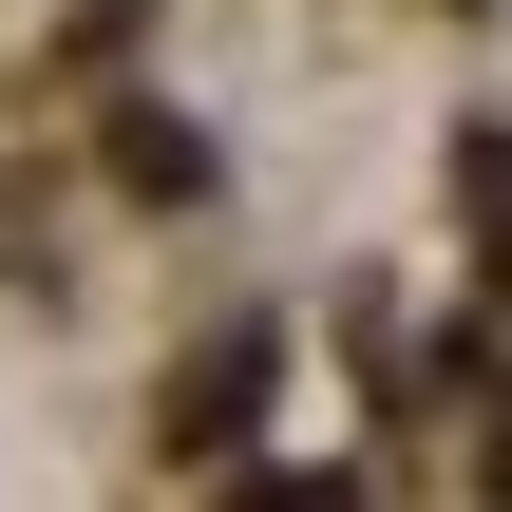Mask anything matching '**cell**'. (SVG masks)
<instances>
[{"label": "cell", "instance_id": "1", "mask_svg": "<svg viewBox=\"0 0 512 512\" xmlns=\"http://www.w3.org/2000/svg\"><path fill=\"white\" fill-rule=\"evenodd\" d=\"M247 399H266V342H209V361H190V399H171V418H190V456H209Z\"/></svg>", "mask_w": 512, "mask_h": 512}, {"label": "cell", "instance_id": "2", "mask_svg": "<svg viewBox=\"0 0 512 512\" xmlns=\"http://www.w3.org/2000/svg\"><path fill=\"white\" fill-rule=\"evenodd\" d=\"M456 190H475V247H494V285H512V133H475V152H456Z\"/></svg>", "mask_w": 512, "mask_h": 512}, {"label": "cell", "instance_id": "3", "mask_svg": "<svg viewBox=\"0 0 512 512\" xmlns=\"http://www.w3.org/2000/svg\"><path fill=\"white\" fill-rule=\"evenodd\" d=\"M285 512H342V494H285Z\"/></svg>", "mask_w": 512, "mask_h": 512}]
</instances>
